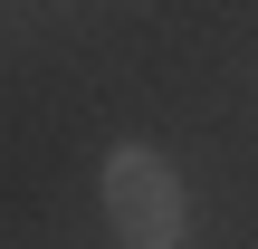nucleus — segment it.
I'll return each mask as SVG.
<instances>
[{
  "mask_svg": "<svg viewBox=\"0 0 258 249\" xmlns=\"http://www.w3.org/2000/svg\"><path fill=\"white\" fill-rule=\"evenodd\" d=\"M105 221L124 230V249H182L191 230V192L153 144H115L105 154Z\"/></svg>",
  "mask_w": 258,
  "mask_h": 249,
  "instance_id": "nucleus-1",
  "label": "nucleus"
}]
</instances>
